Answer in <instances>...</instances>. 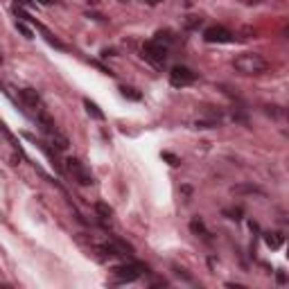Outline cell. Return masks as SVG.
I'll return each instance as SVG.
<instances>
[{
	"mask_svg": "<svg viewBox=\"0 0 289 289\" xmlns=\"http://www.w3.org/2000/svg\"><path fill=\"white\" fill-rule=\"evenodd\" d=\"M233 68H235L240 75L258 77V75L269 70V61L258 52H244V54H237L235 59H233Z\"/></svg>",
	"mask_w": 289,
	"mask_h": 289,
	"instance_id": "1",
	"label": "cell"
},
{
	"mask_svg": "<svg viewBox=\"0 0 289 289\" xmlns=\"http://www.w3.org/2000/svg\"><path fill=\"white\" fill-rule=\"evenodd\" d=\"M145 271H147V267L140 265V262H129V265L113 267V283H118V285L133 283V280H138Z\"/></svg>",
	"mask_w": 289,
	"mask_h": 289,
	"instance_id": "2",
	"label": "cell"
},
{
	"mask_svg": "<svg viewBox=\"0 0 289 289\" xmlns=\"http://www.w3.org/2000/svg\"><path fill=\"white\" fill-rule=\"evenodd\" d=\"M142 57H145L152 66L160 68L167 59V45H163V43H158L156 39H154V41L145 43V47H142Z\"/></svg>",
	"mask_w": 289,
	"mask_h": 289,
	"instance_id": "3",
	"label": "cell"
},
{
	"mask_svg": "<svg viewBox=\"0 0 289 289\" xmlns=\"http://www.w3.org/2000/svg\"><path fill=\"white\" fill-rule=\"evenodd\" d=\"M197 72L190 70V68H185V66H174L170 70V84L172 86H177V89H185V86H190V84L197 82Z\"/></svg>",
	"mask_w": 289,
	"mask_h": 289,
	"instance_id": "4",
	"label": "cell"
},
{
	"mask_svg": "<svg viewBox=\"0 0 289 289\" xmlns=\"http://www.w3.org/2000/svg\"><path fill=\"white\" fill-rule=\"evenodd\" d=\"M66 167H68V172H70L72 177L82 183V185H93V174H90V172L84 167L82 160L68 158V160H66Z\"/></svg>",
	"mask_w": 289,
	"mask_h": 289,
	"instance_id": "5",
	"label": "cell"
},
{
	"mask_svg": "<svg viewBox=\"0 0 289 289\" xmlns=\"http://www.w3.org/2000/svg\"><path fill=\"white\" fill-rule=\"evenodd\" d=\"M203 39L208 43H230L233 41V34H230L226 27L222 25H210L206 32H203Z\"/></svg>",
	"mask_w": 289,
	"mask_h": 289,
	"instance_id": "6",
	"label": "cell"
},
{
	"mask_svg": "<svg viewBox=\"0 0 289 289\" xmlns=\"http://www.w3.org/2000/svg\"><path fill=\"white\" fill-rule=\"evenodd\" d=\"M36 124H39V129H41L45 136H50V133H54V131H59L57 129V124H54V120L50 118V113H47L43 107L36 111Z\"/></svg>",
	"mask_w": 289,
	"mask_h": 289,
	"instance_id": "7",
	"label": "cell"
},
{
	"mask_svg": "<svg viewBox=\"0 0 289 289\" xmlns=\"http://www.w3.org/2000/svg\"><path fill=\"white\" fill-rule=\"evenodd\" d=\"M18 97H21V102H23L27 109H34V111H39V109L43 107V104H41V95L36 93L34 89H23L21 93H18Z\"/></svg>",
	"mask_w": 289,
	"mask_h": 289,
	"instance_id": "8",
	"label": "cell"
},
{
	"mask_svg": "<svg viewBox=\"0 0 289 289\" xmlns=\"http://www.w3.org/2000/svg\"><path fill=\"white\" fill-rule=\"evenodd\" d=\"M47 140H50V147L54 149V152H66V149L70 147V140L61 133V131H54V133H50L47 136Z\"/></svg>",
	"mask_w": 289,
	"mask_h": 289,
	"instance_id": "9",
	"label": "cell"
},
{
	"mask_svg": "<svg viewBox=\"0 0 289 289\" xmlns=\"http://www.w3.org/2000/svg\"><path fill=\"white\" fill-rule=\"evenodd\" d=\"M283 235H280V233H265V244L269 248H271V251H276V248H280L283 246Z\"/></svg>",
	"mask_w": 289,
	"mask_h": 289,
	"instance_id": "10",
	"label": "cell"
},
{
	"mask_svg": "<svg viewBox=\"0 0 289 289\" xmlns=\"http://www.w3.org/2000/svg\"><path fill=\"white\" fill-rule=\"evenodd\" d=\"M84 107H86V113H89L90 118H95V120H104V113L100 111V107H97L95 102H90L89 97L84 100Z\"/></svg>",
	"mask_w": 289,
	"mask_h": 289,
	"instance_id": "11",
	"label": "cell"
},
{
	"mask_svg": "<svg viewBox=\"0 0 289 289\" xmlns=\"http://www.w3.org/2000/svg\"><path fill=\"white\" fill-rule=\"evenodd\" d=\"M95 213L100 215L102 219H111L113 217V208L109 206V203H104V201H100V203H95Z\"/></svg>",
	"mask_w": 289,
	"mask_h": 289,
	"instance_id": "12",
	"label": "cell"
},
{
	"mask_svg": "<svg viewBox=\"0 0 289 289\" xmlns=\"http://www.w3.org/2000/svg\"><path fill=\"white\" fill-rule=\"evenodd\" d=\"M233 192H235V195H242V192H246V195H265V192L260 188H255V185H235Z\"/></svg>",
	"mask_w": 289,
	"mask_h": 289,
	"instance_id": "13",
	"label": "cell"
},
{
	"mask_svg": "<svg viewBox=\"0 0 289 289\" xmlns=\"http://www.w3.org/2000/svg\"><path fill=\"white\" fill-rule=\"evenodd\" d=\"M120 93L129 100H140V93H136V89H129V86H120Z\"/></svg>",
	"mask_w": 289,
	"mask_h": 289,
	"instance_id": "14",
	"label": "cell"
},
{
	"mask_svg": "<svg viewBox=\"0 0 289 289\" xmlns=\"http://www.w3.org/2000/svg\"><path fill=\"white\" fill-rule=\"evenodd\" d=\"M16 30L21 32V34L25 36V39H34V34H32V30L27 27V25L23 23V21H16Z\"/></svg>",
	"mask_w": 289,
	"mask_h": 289,
	"instance_id": "15",
	"label": "cell"
},
{
	"mask_svg": "<svg viewBox=\"0 0 289 289\" xmlns=\"http://www.w3.org/2000/svg\"><path fill=\"white\" fill-rule=\"evenodd\" d=\"M163 158L165 160H170V165H181V158H178V156H174V154H170V152H163Z\"/></svg>",
	"mask_w": 289,
	"mask_h": 289,
	"instance_id": "16",
	"label": "cell"
},
{
	"mask_svg": "<svg viewBox=\"0 0 289 289\" xmlns=\"http://www.w3.org/2000/svg\"><path fill=\"white\" fill-rule=\"evenodd\" d=\"M190 228L195 230V233H199V235H206V228H203V224H201L199 219H192V224H190Z\"/></svg>",
	"mask_w": 289,
	"mask_h": 289,
	"instance_id": "17",
	"label": "cell"
},
{
	"mask_svg": "<svg viewBox=\"0 0 289 289\" xmlns=\"http://www.w3.org/2000/svg\"><path fill=\"white\" fill-rule=\"evenodd\" d=\"M224 215H228V219H242V208H230L224 210Z\"/></svg>",
	"mask_w": 289,
	"mask_h": 289,
	"instance_id": "18",
	"label": "cell"
},
{
	"mask_svg": "<svg viewBox=\"0 0 289 289\" xmlns=\"http://www.w3.org/2000/svg\"><path fill=\"white\" fill-rule=\"evenodd\" d=\"M142 2H147V5H160V2H163V0H142Z\"/></svg>",
	"mask_w": 289,
	"mask_h": 289,
	"instance_id": "19",
	"label": "cell"
},
{
	"mask_svg": "<svg viewBox=\"0 0 289 289\" xmlns=\"http://www.w3.org/2000/svg\"><path fill=\"white\" fill-rule=\"evenodd\" d=\"M240 2H244V5H255V2H262V0H240Z\"/></svg>",
	"mask_w": 289,
	"mask_h": 289,
	"instance_id": "20",
	"label": "cell"
},
{
	"mask_svg": "<svg viewBox=\"0 0 289 289\" xmlns=\"http://www.w3.org/2000/svg\"><path fill=\"white\" fill-rule=\"evenodd\" d=\"M0 64H2V54H0Z\"/></svg>",
	"mask_w": 289,
	"mask_h": 289,
	"instance_id": "21",
	"label": "cell"
}]
</instances>
